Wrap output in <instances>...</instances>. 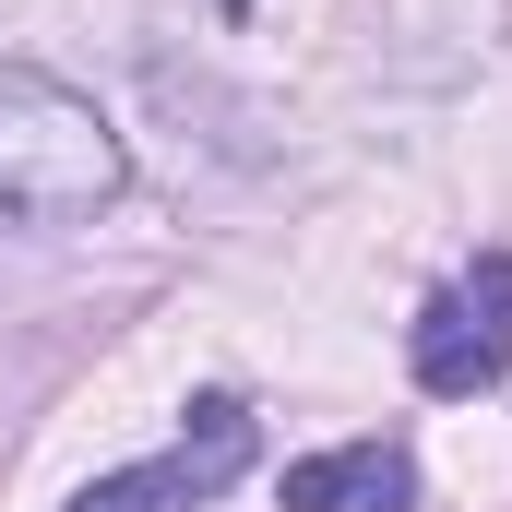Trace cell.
I'll use <instances>...</instances> for the list:
<instances>
[{
	"label": "cell",
	"instance_id": "6da1fadb",
	"mask_svg": "<svg viewBox=\"0 0 512 512\" xmlns=\"http://www.w3.org/2000/svg\"><path fill=\"white\" fill-rule=\"evenodd\" d=\"M131 179L120 131L84 84L36 72V60H0V227H84L108 215Z\"/></svg>",
	"mask_w": 512,
	"mask_h": 512
},
{
	"label": "cell",
	"instance_id": "7a4b0ae2",
	"mask_svg": "<svg viewBox=\"0 0 512 512\" xmlns=\"http://www.w3.org/2000/svg\"><path fill=\"white\" fill-rule=\"evenodd\" d=\"M405 370L429 405H465V393L512 382V251H477L465 274H441L405 322Z\"/></svg>",
	"mask_w": 512,
	"mask_h": 512
},
{
	"label": "cell",
	"instance_id": "3957f363",
	"mask_svg": "<svg viewBox=\"0 0 512 512\" xmlns=\"http://www.w3.org/2000/svg\"><path fill=\"white\" fill-rule=\"evenodd\" d=\"M262 453V417L239 393H203V405H179V441L167 453H143L120 477H96V489H72V512H203L215 489H239Z\"/></svg>",
	"mask_w": 512,
	"mask_h": 512
},
{
	"label": "cell",
	"instance_id": "277c9868",
	"mask_svg": "<svg viewBox=\"0 0 512 512\" xmlns=\"http://www.w3.org/2000/svg\"><path fill=\"white\" fill-rule=\"evenodd\" d=\"M286 512H417V453L405 441H334L286 465Z\"/></svg>",
	"mask_w": 512,
	"mask_h": 512
}]
</instances>
